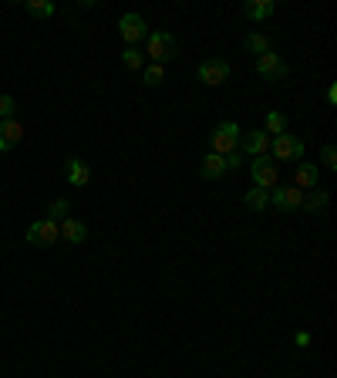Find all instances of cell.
<instances>
[{"label":"cell","mask_w":337,"mask_h":378,"mask_svg":"<svg viewBox=\"0 0 337 378\" xmlns=\"http://www.w3.org/2000/svg\"><path fill=\"white\" fill-rule=\"evenodd\" d=\"M145 41H149V51H145V54L152 58V64H166V61L179 58V41H176L168 30H155Z\"/></svg>","instance_id":"6da1fadb"},{"label":"cell","mask_w":337,"mask_h":378,"mask_svg":"<svg viewBox=\"0 0 337 378\" xmlns=\"http://www.w3.org/2000/svg\"><path fill=\"white\" fill-rule=\"evenodd\" d=\"M240 138H243V132H240L236 122H219L213 138H209V152H216V155H230V152L240 149Z\"/></svg>","instance_id":"7a4b0ae2"},{"label":"cell","mask_w":337,"mask_h":378,"mask_svg":"<svg viewBox=\"0 0 337 378\" xmlns=\"http://www.w3.org/2000/svg\"><path fill=\"white\" fill-rule=\"evenodd\" d=\"M250 176H253V186L257 189H276V176H280V169H276L274 159H266V155H257L253 163H250Z\"/></svg>","instance_id":"3957f363"},{"label":"cell","mask_w":337,"mask_h":378,"mask_svg":"<svg viewBox=\"0 0 337 378\" xmlns=\"http://www.w3.org/2000/svg\"><path fill=\"white\" fill-rule=\"evenodd\" d=\"M196 75H200L202 85H209V88H219V85H226V81H230V61H226V58H209V61H202L200 68H196Z\"/></svg>","instance_id":"277c9868"},{"label":"cell","mask_w":337,"mask_h":378,"mask_svg":"<svg viewBox=\"0 0 337 378\" xmlns=\"http://www.w3.org/2000/svg\"><path fill=\"white\" fill-rule=\"evenodd\" d=\"M270 152H274L276 163H297V159H304V142L297 136H290V132H283V136L270 138Z\"/></svg>","instance_id":"5b68a950"},{"label":"cell","mask_w":337,"mask_h":378,"mask_svg":"<svg viewBox=\"0 0 337 378\" xmlns=\"http://www.w3.org/2000/svg\"><path fill=\"white\" fill-rule=\"evenodd\" d=\"M287 61L280 58V54H274V51H266V54H260L257 58V75L263 78V81H283L287 78Z\"/></svg>","instance_id":"8992f818"},{"label":"cell","mask_w":337,"mask_h":378,"mask_svg":"<svg viewBox=\"0 0 337 378\" xmlns=\"http://www.w3.org/2000/svg\"><path fill=\"white\" fill-rule=\"evenodd\" d=\"M304 189H297V186H280V189H274L270 193V206L280 213H293L300 210V203H304Z\"/></svg>","instance_id":"52a82bcc"},{"label":"cell","mask_w":337,"mask_h":378,"mask_svg":"<svg viewBox=\"0 0 337 378\" xmlns=\"http://www.w3.org/2000/svg\"><path fill=\"white\" fill-rule=\"evenodd\" d=\"M118 34H122L125 47H135L138 41L149 37V28H145V20H142L138 14H125L122 20H118Z\"/></svg>","instance_id":"ba28073f"},{"label":"cell","mask_w":337,"mask_h":378,"mask_svg":"<svg viewBox=\"0 0 337 378\" xmlns=\"http://www.w3.org/2000/svg\"><path fill=\"white\" fill-rule=\"evenodd\" d=\"M58 223L54 220H37V223H31L27 227V243L31 247H51V243H58Z\"/></svg>","instance_id":"9c48e42d"},{"label":"cell","mask_w":337,"mask_h":378,"mask_svg":"<svg viewBox=\"0 0 337 378\" xmlns=\"http://www.w3.org/2000/svg\"><path fill=\"white\" fill-rule=\"evenodd\" d=\"M240 152H243V155H253V159H257V155H266V152H270V136H266L263 129L246 132V136L240 138Z\"/></svg>","instance_id":"30bf717a"},{"label":"cell","mask_w":337,"mask_h":378,"mask_svg":"<svg viewBox=\"0 0 337 378\" xmlns=\"http://www.w3.org/2000/svg\"><path fill=\"white\" fill-rule=\"evenodd\" d=\"M64 179L71 182V186H88V179H92V169H88V163H85V159L71 155V159L64 163Z\"/></svg>","instance_id":"8fae6325"},{"label":"cell","mask_w":337,"mask_h":378,"mask_svg":"<svg viewBox=\"0 0 337 378\" xmlns=\"http://www.w3.org/2000/svg\"><path fill=\"white\" fill-rule=\"evenodd\" d=\"M24 136V125L17 119H4L0 122V152H11Z\"/></svg>","instance_id":"7c38bea8"},{"label":"cell","mask_w":337,"mask_h":378,"mask_svg":"<svg viewBox=\"0 0 337 378\" xmlns=\"http://www.w3.org/2000/svg\"><path fill=\"white\" fill-rule=\"evenodd\" d=\"M317 179H321V169H317V163H300L297 166V172H293V186L297 189H317Z\"/></svg>","instance_id":"4fadbf2b"},{"label":"cell","mask_w":337,"mask_h":378,"mask_svg":"<svg viewBox=\"0 0 337 378\" xmlns=\"http://www.w3.org/2000/svg\"><path fill=\"white\" fill-rule=\"evenodd\" d=\"M58 233H61L68 243H85L88 240V227H85V223H78L75 216L61 220V223H58Z\"/></svg>","instance_id":"5bb4252c"},{"label":"cell","mask_w":337,"mask_h":378,"mask_svg":"<svg viewBox=\"0 0 337 378\" xmlns=\"http://www.w3.org/2000/svg\"><path fill=\"white\" fill-rule=\"evenodd\" d=\"M200 172H202V179H206V182H216L219 176H223V172H226V163H223V155H216V152H206V159H202Z\"/></svg>","instance_id":"9a60e30c"},{"label":"cell","mask_w":337,"mask_h":378,"mask_svg":"<svg viewBox=\"0 0 337 378\" xmlns=\"http://www.w3.org/2000/svg\"><path fill=\"white\" fill-rule=\"evenodd\" d=\"M327 203H331V193H327V189H310V196H304V203H300V210L317 216V213L327 210Z\"/></svg>","instance_id":"2e32d148"},{"label":"cell","mask_w":337,"mask_h":378,"mask_svg":"<svg viewBox=\"0 0 337 378\" xmlns=\"http://www.w3.org/2000/svg\"><path fill=\"white\" fill-rule=\"evenodd\" d=\"M274 11H276L274 0H250L243 14L250 17V20H257V24H260V20H266V17H274Z\"/></svg>","instance_id":"e0dca14e"},{"label":"cell","mask_w":337,"mask_h":378,"mask_svg":"<svg viewBox=\"0 0 337 378\" xmlns=\"http://www.w3.org/2000/svg\"><path fill=\"white\" fill-rule=\"evenodd\" d=\"M243 203H246V210L263 213L266 206H270V193H266V189H257V186H253V189H250V193L243 196Z\"/></svg>","instance_id":"ac0fdd59"},{"label":"cell","mask_w":337,"mask_h":378,"mask_svg":"<svg viewBox=\"0 0 337 378\" xmlns=\"http://www.w3.org/2000/svg\"><path fill=\"white\" fill-rule=\"evenodd\" d=\"M270 138H276V136H283L287 132V115L283 112H266V129H263Z\"/></svg>","instance_id":"d6986e66"},{"label":"cell","mask_w":337,"mask_h":378,"mask_svg":"<svg viewBox=\"0 0 337 378\" xmlns=\"http://www.w3.org/2000/svg\"><path fill=\"white\" fill-rule=\"evenodd\" d=\"M68 216H71V203H68L64 196H58V199H51V203H47V220H54V223H58V220H68Z\"/></svg>","instance_id":"ffe728a7"},{"label":"cell","mask_w":337,"mask_h":378,"mask_svg":"<svg viewBox=\"0 0 337 378\" xmlns=\"http://www.w3.org/2000/svg\"><path fill=\"white\" fill-rule=\"evenodd\" d=\"M142 81H145L149 88H159V85L166 81V68H162V64H149V68L142 71Z\"/></svg>","instance_id":"44dd1931"},{"label":"cell","mask_w":337,"mask_h":378,"mask_svg":"<svg viewBox=\"0 0 337 378\" xmlns=\"http://www.w3.org/2000/svg\"><path fill=\"white\" fill-rule=\"evenodd\" d=\"M24 11H27L31 17H51L54 14V4H51V0H27Z\"/></svg>","instance_id":"7402d4cb"},{"label":"cell","mask_w":337,"mask_h":378,"mask_svg":"<svg viewBox=\"0 0 337 378\" xmlns=\"http://www.w3.org/2000/svg\"><path fill=\"white\" fill-rule=\"evenodd\" d=\"M246 47H250V51H253V54L260 58V54H266V51H270V37H266V34H257V30H253V34L246 37Z\"/></svg>","instance_id":"603a6c76"},{"label":"cell","mask_w":337,"mask_h":378,"mask_svg":"<svg viewBox=\"0 0 337 378\" xmlns=\"http://www.w3.org/2000/svg\"><path fill=\"white\" fill-rule=\"evenodd\" d=\"M122 64H125V68H142V64H145V54H142L138 47H125V51H122Z\"/></svg>","instance_id":"cb8c5ba5"},{"label":"cell","mask_w":337,"mask_h":378,"mask_svg":"<svg viewBox=\"0 0 337 378\" xmlns=\"http://www.w3.org/2000/svg\"><path fill=\"white\" fill-rule=\"evenodd\" d=\"M14 108H17L14 95H0V122H4V119H14Z\"/></svg>","instance_id":"d4e9b609"},{"label":"cell","mask_w":337,"mask_h":378,"mask_svg":"<svg viewBox=\"0 0 337 378\" xmlns=\"http://www.w3.org/2000/svg\"><path fill=\"white\" fill-rule=\"evenodd\" d=\"M321 163L327 169H337V149H334V142H327V146L321 149Z\"/></svg>","instance_id":"484cf974"},{"label":"cell","mask_w":337,"mask_h":378,"mask_svg":"<svg viewBox=\"0 0 337 378\" xmlns=\"http://www.w3.org/2000/svg\"><path fill=\"white\" fill-rule=\"evenodd\" d=\"M223 163H226V172H230V169H240V166H243L246 155L236 149V152H230V155H223Z\"/></svg>","instance_id":"4316f807"},{"label":"cell","mask_w":337,"mask_h":378,"mask_svg":"<svg viewBox=\"0 0 337 378\" xmlns=\"http://www.w3.org/2000/svg\"><path fill=\"white\" fill-rule=\"evenodd\" d=\"M324 98H327V105H337V88H334V85L327 88V95H324Z\"/></svg>","instance_id":"83f0119b"},{"label":"cell","mask_w":337,"mask_h":378,"mask_svg":"<svg viewBox=\"0 0 337 378\" xmlns=\"http://www.w3.org/2000/svg\"><path fill=\"white\" fill-rule=\"evenodd\" d=\"M297 345H300V348H307V345H310V334L300 331V334H297Z\"/></svg>","instance_id":"f1b7e54d"}]
</instances>
